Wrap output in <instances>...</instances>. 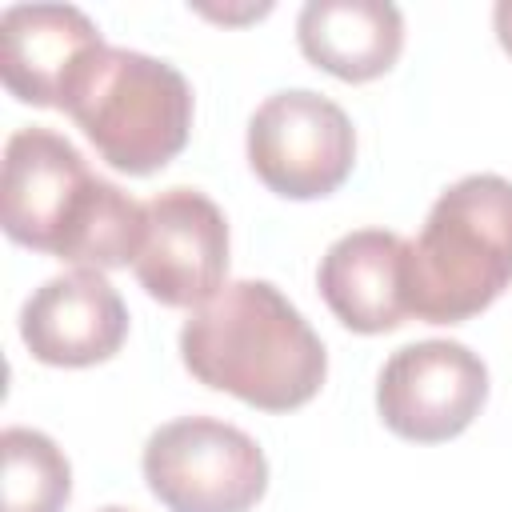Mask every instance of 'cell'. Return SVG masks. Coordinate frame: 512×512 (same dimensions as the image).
I'll return each mask as SVG.
<instances>
[{"instance_id":"obj_1","label":"cell","mask_w":512,"mask_h":512,"mask_svg":"<svg viewBox=\"0 0 512 512\" xmlns=\"http://www.w3.org/2000/svg\"><path fill=\"white\" fill-rule=\"evenodd\" d=\"M0 224L20 248L96 272L136 264L144 244V204L88 172L72 140L36 124L4 144Z\"/></svg>"},{"instance_id":"obj_2","label":"cell","mask_w":512,"mask_h":512,"mask_svg":"<svg viewBox=\"0 0 512 512\" xmlns=\"http://www.w3.org/2000/svg\"><path fill=\"white\" fill-rule=\"evenodd\" d=\"M184 368L260 412L304 408L328 376L324 340L268 280H232L180 328Z\"/></svg>"},{"instance_id":"obj_3","label":"cell","mask_w":512,"mask_h":512,"mask_svg":"<svg viewBox=\"0 0 512 512\" xmlns=\"http://www.w3.org/2000/svg\"><path fill=\"white\" fill-rule=\"evenodd\" d=\"M512 284V180L472 172L448 184L404 248V304L424 324H464Z\"/></svg>"},{"instance_id":"obj_4","label":"cell","mask_w":512,"mask_h":512,"mask_svg":"<svg viewBox=\"0 0 512 512\" xmlns=\"http://www.w3.org/2000/svg\"><path fill=\"white\" fill-rule=\"evenodd\" d=\"M100 160L128 176H152L192 136V84L168 60L132 48H96L76 72L64 108Z\"/></svg>"},{"instance_id":"obj_5","label":"cell","mask_w":512,"mask_h":512,"mask_svg":"<svg viewBox=\"0 0 512 512\" xmlns=\"http://www.w3.org/2000/svg\"><path fill=\"white\" fill-rule=\"evenodd\" d=\"M140 468L168 512H252L268 492L264 448L216 416L160 424L144 444Z\"/></svg>"},{"instance_id":"obj_6","label":"cell","mask_w":512,"mask_h":512,"mask_svg":"<svg viewBox=\"0 0 512 512\" xmlns=\"http://www.w3.org/2000/svg\"><path fill=\"white\" fill-rule=\"evenodd\" d=\"M244 148L256 180L284 200L332 196L356 168L348 112L312 88L272 92L252 112Z\"/></svg>"},{"instance_id":"obj_7","label":"cell","mask_w":512,"mask_h":512,"mask_svg":"<svg viewBox=\"0 0 512 512\" xmlns=\"http://www.w3.org/2000/svg\"><path fill=\"white\" fill-rule=\"evenodd\" d=\"M488 400V364L460 340H416L396 348L376 376V412L412 444L460 436Z\"/></svg>"},{"instance_id":"obj_8","label":"cell","mask_w":512,"mask_h":512,"mask_svg":"<svg viewBox=\"0 0 512 512\" xmlns=\"http://www.w3.org/2000/svg\"><path fill=\"white\" fill-rule=\"evenodd\" d=\"M140 288L164 308L196 312L228 280V220L196 188H168L144 204V244L132 264Z\"/></svg>"},{"instance_id":"obj_9","label":"cell","mask_w":512,"mask_h":512,"mask_svg":"<svg viewBox=\"0 0 512 512\" xmlns=\"http://www.w3.org/2000/svg\"><path fill=\"white\" fill-rule=\"evenodd\" d=\"M20 340L48 368H92L128 340V304L96 268L44 280L20 308Z\"/></svg>"},{"instance_id":"obj_10","label":"cell","mask_w":512,"mask_h":512,"mask_svg":"<svg viewBox=\"0 0 512 512\" xmlns=\"http://www.w3.org/2000/svg\"><path fill=\"white\" fill-rule=\"evenodd\" d=\"M96 48H104V36L76 4H12L0 12V76L20 104L64 108Z\"/></svg>"},{"instance_id":"obj_11","label":"cell","mask_w":512,"mask_h":512,"mask_svg":"<svg viewBox=\"0 0 512 512\" xmlns=\"http://www.w3.org/2000/svg\"><path fill=\"white\" fill-rule=\"evenodd\" d=\"M404 248L408 240L388 228H356L328 244L316 268V288L348 332L380 336L408 320Z\"/></svg>"},{"instance_id":"obj_12","label":"cell","mask_w":512,"mask_h":512,"mask_svg":"<svg viewBox=\"0 0 512 512\" xmlns=\"http://www.w3.org/2000/svg\"><path fill=\"white\" fill-rule=\"evenodd\" d=\"M300 52L344 84L384 76L404 48V16L388 0H308L296 16Z\"/></svg>"},{"instance_id":"obj_13","label":"cell","mask_w":512,"mask_h":512,"mask_svg":"<svg viewBox=\"0 0 512 512\" xmlns=\"http://www.w3.org/2000/svg\"><path fill=\"white\" fill-rule=\"evenodd\" d=\"M0 512H64L72 500V464L60 444L24 424H8L0 432Z\"/></svg>"},{"instance_id":"obj_14","label":"cell","mask_w":512,"mask_h":512,"mask_svg":"<svg viewBox=\"0 0 512 512\" xmlns=\"http://www.w3.org/2000/svg\"><path fill=\"white\" fill-rule=\"evenodd\" d=\"M492 28H496L500 48L512 56V0H500V4L492 8Z\"/></svg>"},{"instance_id":"obj_15","label":"cell","mask_w":512,"mask_h":512,"mask_svg":"<svg viewBox=\"0 0 512 512\" xmlns=\"http://www.w3.org/2000/svg\"><path fill=\"white\" fill-rule=\"evenodd\" d=\"M200 12L212 16V20H256V16H268L272 4H248V8H236V12H228V8H200Z\"/></svg>"},{"instance_id":"obj_16","label":"cell","mask_w":512,"mask_h":512,"mask_svg":"<svg viewBox=\"0 0 512 512\" xmlns=\"http://www.w3.org/2000/svg\"><path fill=\"white\" fill-rule=\"evenodd\" d=\"M96 512H132V508H120V504H104V508H96Z\"/></svg>"}]
</instances>
